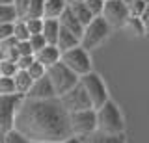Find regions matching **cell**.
<instances>
[{
  "mask_svg": "<svg viewBox=\"0 0 149 143\" xmlns=\"http://www.w3.org/2000/svg\"><path fill=\"white\" fill-rule=\"evenodd\" d=\"M15 0H0V4H13Z\"/></svg>",
  "mask_w": 149,
  "mask_h": 143,
  "instance_id": "obj_39",
  "label": "cell"
},
{
  "mask_svg": "<svg viewBox=\"0 0 149 143\" xmlns=\"http://www.w3.org/2000/svg\"><path fill=\"white\" fill-rule=\"evenodd\" d=\"M45 17V0H30V10L26 19H43Z\"/></svg>",
  "mask_w": 149,
  "mask_h": 143,
  "instance_id": "obj_22",
  "label": "cell"
},
{
  "mask_svg": "<svg viewBox=\"0 0 149 143\" xmlns=\"http://www.w3.org/2000/svg\"><path fill=\"white\" fill-rule=\"evenodd\" d=\"M13 6H15V10H17L19 19L24 21L26 17H28V10H30V0H15Z\"/></svg>",
  "mask_w": 149,
  "mask_h": 143,
  "instance_id": "obj_28",
  "label": "cell"
},
{
  "mask_svg": "<svg viewBox=\"0 0 149 143\" xmlns=\"http://www.w3.org/2000/svg\"><path fill=\"white\" fill-rule=\"evenodd\" d=\"M146 8H147V0H138V2H134V4L129 6V13L132 17H142V13L146 11Z\"/></svg>",
  "mask_w": 149,
  "mask_h": 143,
  "instance_id": "obj_32",
  "label": "cell"
},
{
  "mask_svg": "<svg viewBox=\"0 0 149 143\" xmlns=\"http://www.w3.org/2000/svg\"><path fill=\"white\" fill-rule=\"evenodd\" d=\"M0 143H30V140H26L19 130H9L4 137H0Z\"/></svg>",
  "mask_w": 149,
  "mask_h": 143,
  "instance_id": "obj_25",
  "label": "cell"
},
{
  "mask_svg": "<svg viewBox=\"0 0 149 143\" xmlns=\"http://www.w3.org/2000/svg\"><path fill=\"white\" fill-rule=\"evenodd\" d=\"M19 45V39L15 37V35H11V37H8V39H4V41H0V48H2V52L4 50H8V48H11V47H17Z\"/></svg>",
  "mask_w": 149,
  "mask_h": 143,
  "instance_id": "obj_36",
  "label": "cell"
},
{
  "mask_svg": "<svg viewBox=\"0 0 149 143\" xmlns=\"http://www.w3.org/2000/svg\"><path fill=\"white\" fill-rule=\"evenodd\" d=\"M0 78H2V71H0Z\"/></svg>",
  "mask_w": 149,
  "mask_h": 143,
  "instance_id": "obj_42",
  "label": "cell"
},
{
  "mask_svg": "<svg viewBox=\"0 0 149 143\" xmlns=\"http://www.w3.org/2000/svg\"><path fill=\"white\" fill-rule=\"evenodd\" d=\"M69 6H71L73 13L78 17V21H80L82 24H84V28H86V26L90 24L93 19H95V15H93V13L90 11V8L84 4V0H74L73 4H69Z\"/></svg>",
  "mask_w": 149,
  "mask_h": 143,
  "instance_id": "obj_16",
  "label": "cell"
},
{
  "mask_svg": "<svg viewBox=\"0 0 149 143\" xmlns=\"http://www.w3.org/2000/svg\"><path fill=\"white\" fill-rule=\"evenodd\" d=\"M125 28L130 30L134 35H140V37L146 35V32H147L146 24H143V21H142V17H132V15H129L127 22H125Z\"/></svg>",
  "mask_w": 149,
  "mask_h": 143,
  "instance_id": "obj_20",
  "label": "cell"
},
{
  "mask_svg": "<svg viewBox=\"0 0 149 143\" xmlns=\"http://www.w3.org/2000/svg\"><path fill=\"white\" fill-rule=\"evenodd\" d=\"M36 59L41 61L49 69L50 65H54V63H58L60 59H62V50L56 47V45H47L45 48H41L39 52H36Z\"/></svg>",
  "mask_w": 149,
  "mask_h": 143,
  "instance_id": "obj_13",
  "label": "cell"
},
{
  "mask_svg": "<svg viewBox=\"0 0 149 143\" xmlns=\"http://www.w3.org/2000/svg\"><path fill=\"white\" fill-rule=\"evenodd\" d=\"M80 84L84 86V89L88 91V95H90L95 110L101 108V106L108 100V89H106L102 78L97 75V73L91 71V73H88V75L80 76Z\"/></svg>",
  "mask_w": 149,
  "mask_h": 143,
  "instance_id": "obj_8",
  "label": "cell"
},
{
  "mask_svg": "<svg viewBox=\"0 0 149 143\" xmlns=\"http://www.w3.org/2000/svg\"><path fill=\"white\" fill-rule=\"evenodd\" d=\"M90 143H127V141H125V132L123 134H102V132H99L97 136L90 137Z\"/></svg>",
  "mask_w": 149,
  "mask_h": 143,
  "instance_id": "obj_19",
  "label": "cell"
},
{
  "mask_svg": "<svg viewBox=\"0 0 149 143\" xmlns=\"http://www.w3.org/2000/svg\"><path fill=\"white\" fill-rule=\"evenodd\" d=\"M125 4H127V6H130V4H134V2H138V0H123Z\"/></svg>",
  "mask_w": 149,
  "mask_h": 143,
  "instance_id": "obj_40",
  "label": "cell"
},
{
  "mask_svg": "<svg viewBox=\"0 0 149 143\" xmlns=\"http://www.w3.org/2000/svg\"><path fill=\"white\" fill-rule=\"evenodd\" d=\"M62 61L71 69V71L77 73L78 76H84V75H88V73L93 71V63H91L90 54H88V50L84 47H80V45L62 52Z\"/></svg>",
  "mask_w": 149,
  "mask_h": 143,
  "instance_id": "obj_7",
  "label": "cell"
},
{
  "mask_svg": "<svg viewBox=\"0 0 149 143\" xmlns=\"http://www.w3.org/2000/svg\"><path fill=\"white\" fill-rule=\"evenodd\" d=\"M69 121H71L73 134L78 136V137H88L95 130H99V124H97V110L95 108L69 113Z\"/></svg>",
  "mask_w": 149,
  "mask_h": 143,
  "instance_id": "obj_6",
  "label": "cell"
},
{
  "mask_svg": "<svg viewBox=\"0 0 149 143\" xmlns=\"http://www.w3.org/2000/svg\"><path fill=\"white\" fill-rule=\"evenodd\" d=\"M60 28H62V24H60L58 19H45L43 17V35L49 45H56L58 35H60Z\"/></svg>",
  "mask_w": 149,
  "mask_h": 143,
  "instance_id": "obj_15",
  "label": "cell"
},
{
  "mask_svg": "<svg viewBox=\"0 0 149 143\" xmlns=\"http://www.w3.org/2000/svg\"><path fill=\"white\" fill-rule=\"evenodd\" d=\"M13 35L19 39V41H28L32 37V34L28 32V26H26V22L24 21H15V30H13Z\"/></svg>",
  "mask_w": 149,
  "mask_h": 143,
  "instance_id": "obj_23",
  "label": "cell"
},
{
  "mask_svg": "<svg viewBox=\"0 0 149 143\" xmlns=\"http://www.w3.org/2000/svg\"><path fill=\"white\" fill-rule=\"evenodd\" d=\"M26 71L30 73V76L34 78V82H36V80H39L41 76H45V75H47V67H45L41 61H37V59H36V61L26 69Z\"/></svg>",
  "mask_w": 149,
  "mask_h": 143,
  "instance_id": "obj_27",
  "label": "cell"
},
{
  "mask_svg": "<svg viewBox=\"0 0 149 143\" xmlns=\"http://www.w3.org/2000/svg\"><path fill=\"white\" fill-rule=\"evenodd\" d=\"M19 21L17 10L13 4H0V22H15Z\"/></svg>",
  "mask_w": 149,
  "mask_h": 143,
  "instance_id": "obj_21",
  "label": "cell"
},
{
  "mask_svg": "<svg viewBox=\"0 0 149 143\" xmlns=\"http://www.w3.org/2000/svg\"><path fill=\"white\" fill-rule=\"evenodd\" d=\"M13 30H15V22H0V41L11 37Z\"/></svg>",
  "mask_w": 149,
  "mask_h": 143,
  "instance_id": "obj_33",
  "label": "cell"
},
{
  "mask_svg": "<svg viewBox=\"0 0 149 143\" xmlns=\"http://www.w3.org/2000/svg\"><path fill=\"white\" fill-rule=\"evenodd\" d=\"M26 26H28V32L32 35L34 34H43V19H24Z\"/></svg>",
  "mask_w": 149,
  "mask_h": 143,
  "instance_id": "obj_30",
  "label": "cell"
},
{
  "mask_svg": "<svg viewBox=\"0 0 149 143\" xmlns=\"http://www.w3.org/2000/svg\"><path fill=\"white\" fill-rule=\"evenodd\" d=\"M97 124L99 132L102 134H123L125 132V123L118 104L114 100H106L101 108H97Z\"/></svg>",
  "mask_w": 149,
  "mask_h": 143,
  "instance_id": "obj_2",
  "label": "cell"
},
{
  "mask_svg": "<svg viewBox=\"0 0 149 143\" xmlns=\"http://www.w3.org/2000/svg\"><path fill=\"white\" fill-rule=\"evenodd\" d=\"M60 100H62L63 108L67 110L69 113L73 112H82V110H90L93 108V102L90 99V95H88V91L84 89V86L78 82L77 86L73 87V89H69L67 93H63L60 97Z\"/></svg>",
  "mask_w": 149,
  "mask_h": 143,
  "instance_id": "obj_9",
  "label": "cell"
},
{
  "mask_svg": "<svg viewBox=\"0 0 149 143\" xmlns=\"http://www.w3.org/2000/svg\"><path fill=\"white\" fill-rule=\"evenodd\" d=\"M47 75H49L50 82H52V86H54L56 95H58V97H62L63 93H67L69 89H73V87L80 82V76H78L74 71H71L62 59L47 69Z\"/></svg>",
  "mask_w": 149,
  "mask_h": 143,
  "instance_id": "obj_3",
  "label": "cell"
},
{
  "mask_svg": "<svg viewBox=\"0 0 149 143\" xmlns=\"http://www.w3.org/2000/svg\"><path fill=\"white\" fill-rule=\"evenodd\" d=\"M129 6L123 0H104L102 17L110 24V28H121L129 19Z\"/></svg>",
  "mask_w": 149,
  "mask_h": 143,
  "instance_id": "obj_10",
  "label": "cell"
},
{
  "mask_svg": "<svg viewBox=\"0 0 149 143\" xmlns=\"http://www.w3.org/2000/svg\"><path fill=\"white\" fill-rule=\"evenodd\" d=\"M28 41H30L32 48H34V54H36V52H39L41 48H45L47 45H49V43H47V39H45V35H43V34H34V35H32V37L28 39Z\"/></svg>",
  "mask_w": 149,
  "mask_h": 143,
  "instance_id": "obj_29",
  "label": "cell"
},
{
  "mask_svg": "<svg viewBox=\"0 0 149 143\" xmlns=\"http://www.w3.org/2000/svg\"><path fill=\"white\" fill-rule=\"evenodd\" d=\"M142 21H143V24H146V28L149 30V0H147V8H146V11L142 13Z\"/></svg>",
  "mask_w": 149,
  "mask_h": 143,
  "instance_id": "obj_37",
  "label": "cell"
},
{
  "mask_svg": "<svg viewBox=\"0 0 149 143\" xmlns=\"http://www.w3.org/2000/svg\"><path fill=\"white\" fill-rule=\"evenodd\" d=\"M4 59V52H2V48H0V61Z\"/></svg>",
  "mask_w": 149,
  "mask_h": 143,
  "instance_id": "obj_41",
  "label": "cell"
},
{
  "mask_svg": "<svg viewBox=\"0 0 149 143\" xmlns=\"http://www.w3.org/2000/svg\"><path fill=\"white\" fill-rule=\"evenodd\" d=\"M13 93H17L15 80L9 76H2L0 78V95H13Z\"/></svg>",
  "mask_w": 149,
  "mask_h": 143,
  "instance_id": "obj_26",
  "label": "cell"
},
{
  "mask_svg": "<svg viewBox=\"0 0 149 143\" xmlns=\"http://www.w3.org/2000/svg\"><path fill=\"white\" fill-rule=\"evenodd\" d=\"M84 4H86L88 8H90V11L93 13L95 17L102 15V8H104V0H84Z\"/></svg>",
  "mask_w": 149,
  "mask_h": 143,
  "instance_id": "obj_31",
  "label": "cell"
},
{
  "mask_svg": "<svg viewBox=\"0 0 149 143\" xmlns=\"http://www.w3.org/2000/svg\"><path fill=\"white\" fill-rule=\"evenodd\" d=\"M65 8V0H45V19H60Z\"/></svg>",
  "mask_w": 149,
  "mask_h": 143,
  "instance_id": "obj_18",
  "label": "cell"
},
{
  "mask_svg": "<svg viewBox=\"0 0 149 143\" xmlns=\"http://www.w3.org/2000/svg\"><path fill=\"white\" fill-rule=\"evenodd\" d=\"M30 143H41V141H30ZM62 143H82V137H78V136H73V137H69V140H65Z\"/></svg>",
  "mask_w": 149,
  "mask_h": 143,
  "instance_id": "obj_38",
  "label": "cell"
},
{
  "mask_svg": "<svg viewBox=\"0 0 149 143\" xmlns=\"http://www.w3.org/2000/svg\"><path fill=\"white\" fill-rule=\"evenodd\" d=\"M13 80H15V87H17V93L24 95L30 91V87L34 86V78L30 76V73L24 71V69H19V73L15 76H13Z\"/></svg>",
  "mask_w": 149,
  "mask_h": 143,
  "instance_id": "obj_17",
  "label": "cell"
},
{
  "mask_svg": "<svg viewBox=\"0 0 149 143\" xmlns=\"http://www.w3.org/2000/svg\"><path fill=\"white\" fill-rule=\"evenodd\" d=\"M24 100V95H0V137H4L9 130L15 128V115L21 102Z\"/></svg>",
  "mask_w": 149,
  "mask_h": 143,
  "instance_id": "obj_4",
  "label": "cell"
},
{
  "mask_svg": "<svg viewBox=\"0 0 149 143\" xmlns=\"http://www.w3.org/2000/svg\"><path fill=\"white\" fill-rule=\"evenodd\" d=\"M0 71H2V76L13 78L19 73V65H17V61H11V59H2L0 61Z\"/></svg>",
  "mask_w": 149,
  "mask_h": 143,
  "instance_id": "obj_24",
  "label": "cell"
},
{
  "mask_svg": "<svg viewBox=\"0 0 149 143\" xmlns=\"http://www.w3.org/2000/svg\"><path fill=\"white\" fill-rule=\"evenodd\" d=\"M110 34V24L104 21V17L99 15L95 17L90 24L84 28V34L80 37V47H84L86 50H91L95 47H99V45L108 37Z\"/></svg>",
  "mask_w": 149,
  "mask_h": 143,
  "instance_id": "obj_5",
  "label": "cell"
},
{
  "mask_svg": "<svg viewBox=\"0 0 149 143\" xmlns=\"http://www.w3.org/2000/svg\"><path fill=\"white\" fill-rule=\"evenodd\" d=\"M60 24L63 26V28H67L69 32H73L77 37H82V34H84V24L80 21H78V17L73 13V10H71V6L67 4V8L63 10V13L60 15Z\"/></svg>",
  "mask_w": 149,
  "mask_h": 143,
  "instance_id": "obj_12",
  "label": "cell"
},
{
  "mask_svg": "<svg viewBox=\"0 0 149 143\" xmlns=\"http://www.w3.org/2000/svg\"><path fill=\"white\" fill-rule=\"evenodd\" d=\"M15 130H19L26 140L41 143H62L74 136L69 121V112L63 108L60 97H24L15 115Z\"/></svg>",
  "mask_w": 149,
  "mask_h": 143,
  "instance_id": "obj_1",
  "label": "cell"
},
{
  "mask_svg": "<svg viewBox=\"0 0 149 143\" xmlns=\"http://www.w3.org/2000/svg\"><path fill=\"white\" fill-rule=\"evenodd\" d=\"M80 45V37H77V35L73 34V32H69L67 28H60V35H58V41H56V47H58L62 52L65 50L73 48V47H78Z\"/></svg>",
  "mask_w": 149,
  "mask_h": 143,
  "instance_id": "obj_14",
  "label": "cell"
},
{
  "mask_svg": "<svg viewBox=\"0 0 149 143\" xmlns=\"http://www.w3.org/2000/svg\"><path fill=\"white\" fill-rule=\"evenodd\" d=\"M34 61H36V54H30V56H21V58L17 59V65H19V69H24V71H26V69L30 67Z\"/></svg>",
  "mask_w": 149,
  "mask_h": 143,
  "instance_id": "obj_34",
  "label": "cell"
},
{
  "mask_svg": "<svg viewBox=\"0 0 149 143\" xmlns=\"http://www.w3.org/2000/svg\"><path fill=\"white\" fill-rule=\"evenodd\" d=\"M17 48H19V54H21V56H30V54H34V48H32L30 41H19Z\"/></svg>",
  "mask_w": 149,
  "mask_h": 143,
  "instance_id": "obj_35",
  "label": "cell"
},
{
  "mask_svg": "<svg viewBox=\"0 0 149 143\" xmlns=\"http://www.w3.org/2000/svg\"><path fill=\"white\" fill-rule=\"evenodd\" d=\"M26 97L28 99H54V97H58V95H56V89H54L52 82H50L49 75H45V76H41L39 80L34 82V86L30 87V91L26 93Z\"/></svg>",
  "mask_w": 149,
  "mask_h": 143,
  "instance_id": "obj_11",
  "label": "cell"
}]
</instances>
